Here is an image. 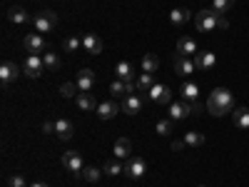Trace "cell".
I'll use <instances>...</instances> for the list:
<instances>
[{"instance_id": "obj_16", "label": "cell", "mask_w": 249, "mask_h": 187, "mask_svg": "<svg viewBox=\"0 0 249 187\" xmlns=\"http://www.w3.org/2000/svg\"><path fill=\"white\" fill-rule=\"evenodd\" d=\"M115 75H117V80H122V82H132V80H135V68H132V62H127V60L117 62Z\"/></svg>"}, {"instance_id": "obj_33", "label": "cell", "mask_w": 249, "mask_h": 187, "mask_svg": "<svg viewBox=\"0 0 249 187\" xmlns=\"http://www.w3.org/2000/svg\"><path fill=\"white\" fill-rule=\"evenodd\" d=\"M164 88H167V85H160V82H155V85L150 88V93H147V95H150V100H152V102H160V97H162Z\"/></svg>"}, {"instance_id": "obj_34", "label": "cell", "mask_w": 249, "mask_h": 187, "mask_svg": "<svg viewBox=\"0 0 249 187\" xmlns=\"http://www.w3.org/2000/svg\"><path fill=\"white\" fill-rule=\"evenodd\" d=\"M80 45H82V40H77V37H68L65 43H62V48H65L68 53H75V50H80Z\"/></svg>"}, {"instance_id": "obj_4", "label": "cell", "mask_w": 249, "mask_h": 187, "mask_svg": "<svg viewBox=\"0 0 249 187\" xmlns=\"http://www.w3.org/2000/svg\"><path fill=\"white\" fill-rule=\"evenodd\" d=\"M62 168H65L68 172H72V175H82V170H85L82 155H80V152H75V150L65 152V155H62Z\"/></svg>"}, {"instance_id": "obj_35", "label": "cell", "mask_w": 249, "mask_h": 187, "mask_svg": "<svg viewBox=\"0 0 249 187\" xmlns=\"http://www.w3.org/2000/svg\"><path fill=\"white\" fill-rule=\"evenodd\" d=\"M8 187H28V182H25V177H23V175H10Z\"/></svg>"}, {"instance_id": "obj_27", "label": "cell", "mask_w": 249, "mask_h": 187, "mask_svg": "<svg viewBox=\"0 0 249 187\" xmlns=\"http://www.w3.org/2000/svg\"><path fill=\"white\" fill-rule=\"evenodd\" d=\"M80 177L88 180V182H97V180L102 177V172H100V168H95V165H92V168H85V170H82Z\"/></svg>"}, {"instance_id": "obj_28", "label": "cell", "mask_w": 249, "mask_h": 187, "mask_svg": "<svg viewBox=\"0 0 249 187\" xmlns=\"http://www.w3.org/2000/svg\"><path fill=\"white\" fill-rule=\"evenodd\" d=\"M155 132H157V135H162V137L172 135V120H160V122L155 125Z\"/></svg>"}, {"instance_id": "obj_15", "label": "cell", "mask_w": 249, "mask_h": 187, "mask_svg": "<svg viewBox=\"0 0 249 187\" xmlns=\"http://www.w3.org/2000/svg\"><path fill=\"white\" fill-rule=\"evenodd\" d=\"M18 65L15 62H10V60H5L3 65H0V82H3V85H10V82L18 77Z\"/></svg>"}, {"instance_id": "obj_17", "label": "cell", "mask_w": 249, "mask_h": 187, "mask_svg": "<svg viewBox=\"0 0 249 187\" xmlns=\"http://www.w3.org/2000/svg\"><path fill=\"white\" fill-rule=\"evenodd\" d=\"M142 110V97L140 95H127L122 100V112L124 115H137Z\"/></svg>"}, {"instance_id": "obj_32", "label": "cell", "mask_w": 249, "mask_h": 187, "mask_svg": "<svg viewBox=\"0 0 249 187\" xmlns=\"http://www.w3.org/2000/svg\"><path fill=\"white\" fill-rule=\"evenodd\" d=\"M43 62H45V70H57V68H60V60H57V55H55V53L43 55Z\"/></svg>"}, {"instance_id": "obj_5", "label": "cell", "mask_w": 249, "mask_h": 187, "mask_svg": "<svg viewBox=\"0 0 249 187\" xmlns=\"http://www.w3.org/2000/svg\"><path fill=\"white\" fill-rule=\"evenodd\" d=\"M144 172H147V165H144L142 157H135V155L127 157V162H124V175L132 180H140V177H144Z\"/></svg>"}, {"instance_id": "obj_41", "label": "cell", "mask_w": 249, "mask_h": 187, "mask_svg": "<svg viewBox=\"0 0 249 187\" xmlns=\"http://www.w3.org/2000/svg\"><path fill=\"white\" fill-rule=\"evenodd\" d=\"M199 187H204V185H199Z\"/></svg>"}, {"instance_id": "obj_11", "label": "cell", "mask_w": 249, "mask_h": 187, "mask_svg": "<svg viewBox=\"0 0 249 187\" xmlns=\"http://www.w3.org/2000/svg\"><path fill=\"white\" fill-rule=\"evenodd\" d=\"M112 155H115L117 160H127V157H132V142H130L127 137H120V140H115Z\"/></svg>"}, {"instance_id": "obj_19", "label": "cell", "mask_w": 249, "mask_h": 187, "mask_svg": "<svg viewBox=\"0 0 249 187\" xmlns=\"http://www.w3.org/2000/svg\"><path fill=\"white\" fill-rule=\"evenodd\" d=\"M190 20H192V13L187 8H175L170 13V23L172 25H184V23H190Z\"/></svg>"}, {"instance_id": "obj_21", "label": "cell", "mask_w": 249, "mask_h": 187, "mask_svg": "<svg viewBox=\"0 0 249 187\" xmlns=\"http://www.w3.org/2000/svg\"><path fill=\"white\" fill-rule=\"evenodd\" d=\"M75 102H77V108L80 110H95L100 102H95V95H90V93H80L77 97H75Z\"/></svg>"}, {"instance_id": "obj_13", "label": "cell", "mask_w": 249, "mask_h": 187, "mask_svg": "<svg viewBox=\"0 0 249 187\" xmlns=\"http://www.w3.org/2000/svg\"><path fill=\"white\" fill-rule=\"evenodd\" d=\"M82 48H85L88 55H100L102 53V40L97 35L88 33V35H82Z\"/></svg>"}, {"instance_id": "obj_12", "label": "cell", "mask_w": 249, "mask_h": 187, "mask_svg": "<svg viewBox=\"0 0 249 187\" xmlns=\"http://www.w3.org/2000/svg\"><path fill=\"white\" fill-rule=\"evenodd\" d=\"M214 62H217V57H214V53H197L195 55V68L197 70H202V73H207V70H212L214 68Z\"/></svg>"}, {"instance_id": "obj_9", "label": "cell", "mask_w": 249, "mask_h": 187, "mask_svg": "<svg viewBox=\"0 0 249 187\" xmlns=\"http://www.w3.org/2000/svg\"><path fill=\"white\" fill-rule=\"evenodd\" d=\"M77 88H80V93H90L92 90V85H95V73L90 70V68H82L80 73H77Z\"/></svg>"}, {"instance_id": "obj_14", "label": "cell", "mask_w": 249, "mask_h": 187, "mask_svg": "<svg viewBox=\"0 0 249 187\" xmlns=\"http://www.w3.org/2000/svg\"><path fill=\"white\" fill-rule=\"evenodd\" d=\"M197 68H195V60H190L187 55H177L175 57V73L177 75H192Z\"/></svg>"}, {"instance_id": "obj_7", "label": "cell", "mask_w": 249, "mask_h": 187, "mask_svg": "<svg viewBox=\"0 0 249 187\" xmlns=\"http://www.w3.org/2000/svg\"><path fill=\"white\" fill-rule=\"evenodd\" d=\"M23 45H25V50H28V55H40L45 50V37L43 35H35V33H30V35H25V40H23Z\"/></svg>"}, {"instance_id": "obj_37", "label": "cell", "mask_w": 249, "mask_h": 187, "mask_svg": "<svg viewBox=\"0 0 249 187\" xmlns=\"http://www.w3.org/2000/svg\"><path fill=\"white\" fill-rule=\"evenodd\" d=\"M184 145H187L184 140H172L170 148H172V152H177V155H179V152H184Z\"/></svg>"}, {"instance_id": "obj_10", "label": "cell", "mask_w": 249, "mask_h": 187, "mask_svg": "<svg viewBox=\"0 0 249 187\" xmlns=\"http://www.w3.org/2000/svg\"><path fill=\"white\" fill-rule=\"evenodd\" d=\"M55 135H57L60 140H70V137L75 135V125H72L68 117L55 120Z\"/></svg>"}, {"instance_id": "obj_3", "label": "cell", "mask_w": 249, "mask_h": 187, "mask_svg": "<svg viewBox=\"0 0 249 187\" xmlns=\"http://www.w3.org/2000/svg\"><path fill=\"white\" fill-rule=\"evenodd\" d=\"M35 30L40 33V35H45V33H50V30H55V25H57V13H53V10H43L40 15H35Z\"/></svg>"}, {"instance_id": "obj_8", "label": "cell", "mask_w": 249, "mask_h": 187, "mask_svg": "<svg viewBox=\"0 0 249 187\" xmlns=\"http://www.w3.org/2000/svg\"><path fill=\"white\" fill-rule=\"evenodd\" d=\"M120 110H122V105H117L115 100H105V102H100V105H97V117L100 120H112Z\"/></svg>"}, {"instance_id": "obj_40", "label": "cell", "mask_w": 249, "mask_h": 187, "mask_svg": "<svg viewBox=\"0 0 249 187\" xmlns=\"http://www.w3.org/2000/svg\"><path fill=\"white\" fill-rule=\"evenodd\" d=\"M30 187H50V185H45V182H33Z\"/></svg>"}, {"instance_id": "obj_18", "label": "cell", "mask_w": 249, "mask_h": 187, "mask_svg": "<svg viewBox=\"0 0 249 187\" xmlns=\"http://www.w3.org/2000/svg\"><path fill=\"white\" fill-rule=\"evenodd\" d=\"M177 55H197V43L192 37H179L177 40Z\"/></svg>"}, {"instance_id": "obj_22", "label": "cell", "mask_w": 249, "mask_h": 187, "mask_svg": "<svg viewBox=\"0 0 249 187\" xmlns=\"http://www.w3.org/2000/svg\"><path fill=\"white\" fill-rule=\"evenodd\" d=\"M8 20L15 25H23V23H30V15L23 10V8H10L8 10Z\"/></svg>"}, {"instance_id": "obj_38", "label": "cell", "mask_w": 249, "mask_h": 187, "mask_svg": "<svg viewBox=\"0 0 249 187\" xmlns=\"http://www.w3.org/2000/svg\"><path fill=\"white\" fill-rule=\"evenodd\" d=\"M219 28L224 30V28H230V20H227L224 15H219Z\"/></svg>"}, {"instance_id": "obj_1", "label": "cell", "mask_w": 249, "mask_h": 187, "mask_svg": "<svg viewBox=\"0 0 249 187\" xmlns=\"http://www.w3.org/2000/svg\"><path fill=\"white\" fill-rule=\"evenodd\" d=\"M207 110H210V115H214V117L230 115L234 110V95L227 88H214L210 100H207Z\"/></svg>"}, {"instance_id": "obj_6", "label": "cell", "mask_w": 249, "mask_h": 187, "mask_svg": "<svg viewBox=\"0 0 249 187\" xmlns=\"http://www.w3.org/2000/svg\"><path fill=\"white\" fill-rule=\"evenodd\" d=\"M23 73H25L28 77H40V75L45 73V62H43V57H40V55H28L25 62H23Z\"/></svg>"}, {"instance_id": "obj_31", "label": "cell", "mask_w": 249, "mask_h": 187, "mask_svg": "<svg viewBox=\"0 0 249 187\" xmlns=\"http://www.w3.org/2000/svg\"><path fill=\"white\" fill-rule=\"evenodd\" d=\"M184 142L192 145V148H199V145H204V135L202 132H187L184 135Z\"/></svg>"}, {"instance_id": "obj_24", "label": "cell", "mask_w": 249, "mask_h": 187, "mask_svg": "<svg viewBox=\"0 0 249 187\" xmlns=\"http://www.w3.org/2000/svg\"><path fill=\"white\" fill-rule=\"evenodd\" d=\"M179 93H182L184 102H195V100H197V95H199V88L195 85V82H184Z\"/></svg>"}, {"instance_id": "obj_39", "label": "cell", "mask_w": 249, "mask_h": 187, "mask_svg": "<svg viewBox=\"0 0 249 187\" xmlns=\"http://www.w3.org/2000/svg\"><path fill=\"white\" fill-rule=\"evenodd\" d=\"M43 130H45V132H55V122H45Z\"/></svg>"}, {"instance_id": "obj_20", "label": "cell", "mask_w": 249, "mask_h": 187, "mask_svg": "<svg viewBox=\"0 0 249 187\" xmlns=\"http://www.w3.org/2000/svg\"><path fill=\"white\" fill-rule=\"evenodd\" d=\"M232 117H234V125L239 130H249V110L247 108H234Z\"/></svg>"}, {"instance_id": "obj_26", "label": "cell", "mask_w": 249, "mask_h": 187, "mask_svg": "<svg viewBox=\"0 0 249 187\" xmlns=\"http://www.w3.org/2000/svg\"><path fill=\"white\" fill-rule=\"evenodd\" d=\"M232 5H234V0H214V3H212V10H214L217 15H227Z\"/></svg>"}, {"instance_id": "obj_23", "label": "cell", "mask_w": 249, "mask_h": 187, "mask_svg": "<svg viewBox=\"0 0 249 187\" xmlns=\"http://www.w3.org/2000/svg\"><path fill=\"white\" fill-rule=\"evenodd\" d=\"M152 85H155V80H152L150 73H142V75H137V80H135V88H137L140 93H150Z\"/></svg>"}, {"instance_id": "obj_36", "label": "cell", "mask_w": 249, "mask_h": 187, "mask_svg": "<svg viewBox=\"0 0 249 187\" xmlns=\"http://www.w3.org/2000/svg\"><path fill=\"white\" fill-rule=\"evenodd\" d=\"M172 88H164V93H162V97H160V105H170V102H172Z\"/></svg>"}, {"instance_id": "obj_25", "label": "cell", "mask_w": 249, "mask_h": 187, "mask_svg": "<svg viewBox=\"0 0 249 187\" xmlns=\"http://www.w3.org/2000/svg\"><path fill=\"white\" fill-rule=\"evenodd\" d=\"M160 68V60H157V55H152V53H147V55H144L142 57V73H155Z\"/></svg>"}, {"instance_id": "obj_29", "label": "cell", "mask_w": 249, "mask_h": 187, "mask_svg": "<svg viewBox=\"0 0 249 187\" xmlns=\"http://www.w3.org/2000/svg\"><path fill=\"white\" fill-rule=\"evenodd\" d=\"M122 172H124V165H120L117 157L110 160V162L105 165V175H112V177H115V175H122Z\"/></svg>"}, {"instance_id": "obj_2", "label": "cell", "mask_w": 249, "mask_h": 187, "mask_svg": "<svg viewBox=\"0 0 249 187\" xmlns=\"http://www.w3.org/2000/svg\"><path fill=\"white\" fill-rule=\"evenodd\" d=\"M195 28H197V33H212L214 28H219V15L212 8L199 10L195 15Z\"/></svg>"}, {"instance_id": "obj_30", "label": "cell", "mask_w": 249, "mask_h": 187, "mask_svg": "<svg viewBox=\"0 0 249 187\" xmlns=\"http://www.w3.org/2000/svg\"><path fill=\"white\" fill-rule=\"evenodd\" d=\"M75 93H80L77 82H65V85H60V95L62 97H77Z\"/></svg>"}]
</instances>
